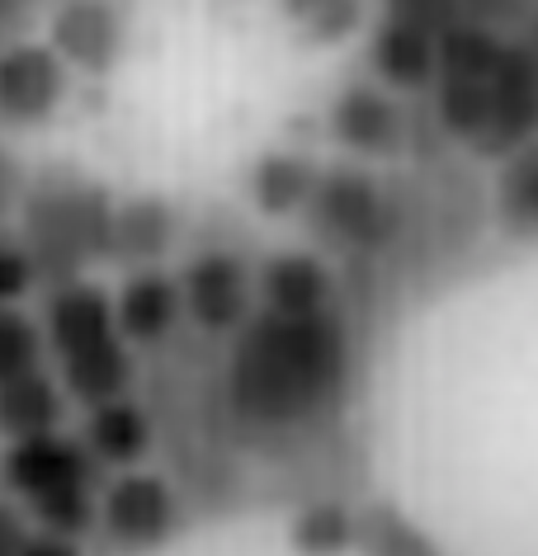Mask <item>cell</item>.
I'll use <instances>...</instances> for the list:
<instances>
[{
    "label": "cell",
    "mask_w": 538,
    "mask_h": 556,
    "mask_svg": "<svg viewBox=\"0 0 538 556\" xmlns=\"http://www.w3.org/2000/svg\"><path fill=\"white\" fill-rule=\"evenodd\" d=\"M0 43H5V34H0Z\"/></svg>",
    "instance_id": "33"
},
{
    "label": "cell",
    "mask_w": 538,
    "mask_h": 556,
    "mask_svg": "<svg viewBox=\"0 0 538 556\" xmlns=\"http://www.w3.org/2000/svg\"><path fill=\"white\" fill-rule=\"evenodd\" d=\"M133 5L128 0H52L48 43L72 72L109 76L128 52Z\"/></svg>",
    "instance_id": "10"
},
{
    "label": "cell",
    "mask_w": 538,
    "mask_h": 556,
    "mask_svg": "<svg viewBox=\"0 0 538 556\" xmlns=\"http://www.w3.org/2000/svg\"><path fill=\"white\" fill-rule=\"evenodd\" d=\"M354 552L359 556H453L445 542H435L406 509L388 500L354 505Z\"/></svg>",
    "instance_id": "20"
},
{
    "label": "cell",
    "mask_w": 538,
    "mask_h": 556,
    "mask_svg": "<svg viewBox=\"0 0 538 556\" xmlns=\"http://www.w3.org/2000/svg\"><path fill=\"white\" fill-rule=\"evenodd\" d=\"M100 463L86 448V439H72L62 429L29 439H10L0 453V491L29 514L38 528L66 538L95 533V509H100Z\"/></svg>",
    "instance_id": "4"
},
{
    "label": "cell",
    "mask_w": 538,
    "mask_h": 556,
    "mask_svg": "<svg viewBox=\"0 0 538 556\" xmlns=\"http://www.w3.org/2000/svg\"><path fill=\"white\" fill-rule=\"evenodd\" d=\"M72 396L58 372L48 368H29L20 378L0 382V434L5 439H29V434H48V429L66 425Z\"/></svg>",
    "instance_id": "18"
},
{
    "label": "cell",
    "mask_w": 538,
    "mask_h": 556,
    "mask_svg": "<svg viewBox=\"0 0 538 556\" xmlns=\"http://www.w3.org/2000/svg\"><path fill=\"white\" fill-rule=\"evenodd\" d=\"M72 86V66L52 43L10 38L0 43V123L5 128H43Z\"/></svg>",
    "instance_id": "11"
},
{
    "label": "cell",
    "mask_w": 538,
    "mask_h": 556,
    "mask_svg": "<svg viewBox=\"0 0 538 556\" xmlns=\"http://www.w3.org/2000/svg\"><path fill=\"white\" fill-rule=\"evenodd\" d=\"M354 312L279 316L255 307L217 364V443L260 457H302L340 420L354 392Z\"/></svg>",
    "instance_id": "1"
},
{
    "label": "cell",
    "mask_w": 538,
    "mask_h": 556,
    "mask_svg": "<svg viewBox=\"0 0 538 556\" xmlns=\"http://www.w3.org/2000/svg\"><path fill=\"white\" fill-rule=\"evenodd\" d=\"M43 336L48 354L58 358V378L76 406H100L137 387V358L118 330L114 298L90 278L48 288Z\"/></svg>",
    "instance_id": "3"
},
{
    "label": "cell",
    "mask_w": 538,
    "mask_h": 556,
    "mask_svg": "<svg viewBox=\"0 0 538 556\" xmlns=\"http://www.w3.org/2000/svg\"><path fill=\"white\" fill-rule=\"evenodd\" d=\"M515 38H520V43H524V48H529L534 58H538V5L529 10V20H524V29H520Z\"/></svg>",
    "instance_id": "31"
},
{
    "label": "cell",
    "mask_w": 538,
    "mask_h": 556,
    "mask_svg": "<svg viewBox=\"0 0 538 556\" xmlns=\"http://www.w3.org/2000/svg\"><path fill=\"white\" fill-rule=\"evenodd\" d=\"M86 448L95 453L100 467L128 471L151 453L157 443V415L142 401H133V392L109 396L100 406H86V429H80Z\"/></svg>",
    "instance_id": "16"
},
{
    "label": "cell",
    "mask_w": 538,
    "mask_h": 556,
    "mask_svg": "<svg viewBox=\"0 0 538 556\" xmlns=\"http://www.w3.org/2000/svg\"><path fill=\"white\" fill-rule=\"evenodd\" d=\"M383 15L406 20V24H416V29H430L439 38L449 24L463 20V0H383Z\"/></svg>",
    "instance_id": "24"
},
{
    "label": "cell",
    "mask_w": 538,
    "mask_h": 556,
    "mask_svg": "<svg viewBox=\"0 0 538 556\" xmlns=\"http://www.w3.org/2000/svg\"><path fill=\"white\" fill-rule=\"evenodd\" d=\"M255 302L279 316H308L340 302V269L322 250H274L255 264Z\"/></svg>",
    "instance_id": "12"
},
{
    "label": "cell",
    "mask_w": 538,
    "mask_h": 556,
    "mask_svg": "<svg viewBox=\"0 0 538 556\" xmlns=\"http://www.w3.org/2000/svg\"><path fill=\"white\" fill-rule=\"evenodd\" d=\"M326 137L354 161H397L406 156L411 104L383 80H350L326 109Z\"/></svg>",
    "instance_id": "9"
},
{
    "label": "cell",
    "mask_w": 538,
    "mask_h": 556,
    "mask_svg": "<svg viewBox=\"0 0 538 556\" xmlns=\"http://www.w3.org/2000/svg\"><path fill=\"white\" fill-rule=\"evenodd\" d=\"M312 5H316V0H279V10H284V15H288V20H293V24H298L302 15H308V10H312Z\"/></svg>",
    "instance_id": "32"
},
{
    "label": "cell",
    "mask_w": 538,
    "mask_h": 556,
    "mask_svg": "<svg viewBox=\"0 0 538 556\" xmlns=\"http://www.w3.org/2000/svg\"><path fill=\"white\" fill-rule=\"evenodd\" d=\"M316 175H322V161L302 147H270L251 161V175H246V199L260 217H298L308 207Z\"/></svg>",
    "instance_id": "17"
},
{
    "label": "cell",
    "mask_w": 538,
    "mask_h": 556,
    "mask_svg": "<svg viewBox=\"0 0 538 556\" xmlns=\"http://www.w3.org/2000/svg\"><path fill=\"white\" fill-rule=\"evenodd\" d=\"M185 236V217L165 193H137L114 203V227H109V264L118 269H147L161 264Z\"/></svg>",
    "instance_id": "14"
},
{
    "label": "cell",
    "mask_w": 538,
    "mask_h": 556,
    "mask_svg": "<svg viewBox=\"0 0 538 556\" xmlns=\"http://www.w3.org/2000/svg\"><path fill=\"white\" fill-rule=\"evenodd\" d=\"M439 66V38L430 29H416L406 20L383 15L368 34V76L397 90L402 100H421L435 86Z\"/></svg>",
    "instance_id": "15"
},
{
    "label": "cell",
    "mask_w": 538,
    "mask_h": 556,
    "mask_svg": "<svg viewBox=\"0 0 538 556\" xmlns=\"http://www.w3.org/2000/svg\"><path fill=\"white\" fill-rule=\"evenodd\" d=\"M179 293H185V326L209 340H232L260 307L255 264L232 241L199 245L179 269Z\"/></svg>",
    "instance_id": "7"
},
{
    "label": "cell",
    "mask_w": 538,
    "mask_h": 556,
    "mask_svg": "<svg viewBox=\"0 0 538 556\" xmlns=\"http://www.w3.org/2000/svg\"><path fill=\"white\" fill-rule=\"evenodd\" d=\"M298 217L326 260L374 264L397 236V189L364 161H330Z\"/></svg>",
    "instance_id": "5"
},
{
    "label": "cell",
    "mask_w": 538,
    "mask_h": 556,
    "mask_svg": "<svg viewBox=\"0 0 538 556\" xmlns=\"http://www.w3.org/2000/svg\"><path fill=\"white\" fill-rule=\"evenodd\" d=\"M15 556H86L80 538H66V533H52V528H29L20 538Z\"/></svg>",
    "instance_id": "27"
},
{
    "label": "cell",
    "mask_w": 538,
    "mask_h": 556,
    "mask_svg": "<svg viewBox=\"0 0 538 556\" xmlns=\"http://www.w3.org/2000/svg\"><path fill=\"white\" fill-rule=\"evenodd\" d=\"M538 0H463V20L487 24L496 34H520Z\"/></svg>",
    "instance_id": "26"
},
{
    "label": "cell",
    "mask_w": 538,
    "mask_h": 556,
    "mask_svg": "<svg viewBox=\"0 0 538 556\" xmlns=\"http://www.w3.org/2000/svg\"><path fill=\"white\" fill-rule=\"evenodd\" d=\"M38 10H43V0H0V34L20 38L24 29H34Z\"/></svg>",
    "instance_id": "29"
},
{
    "label": "cell",
    "mask_w": 538,
    "mask_h": 556,
    "mask_svg": "<svg viewBox=\"0 0 538 556\" xmlns=\"http://www.w3.org/2000/svg\"><path fill=\"white\" fill-rule=\"evenodd\" d=\"M491 217L510 241H538V137L501 161L491 185Z\"/></svg>",
    "instance_id": "19"
},
{
    "label": "cell",
    "mask_w": 538,
    "mask_h": 556,
    "mask_svg": "<svg viewBox=\"0 0 538 556\" xmlns=\"http://www.w3.org/2000/svg\"><path fill=\"white\" fill-rule=\"evenodd\" d=\"M20 193H24V170H20L15 151H10V147H0V222H5L10 213H15Z\"/></svg>",
    "instance_id": "28"
},
{
    "label": "cell",
    "mask_w": 538,
    "mask_h": 556,
    "mask_svg": "<svg viewBox=\"0 0 538 556\" xmlns=\"http://www.w3.org/2000/svg\"><path fill=\"white\" fill-rule=\"evenodd\" d=\"M48 358V336L29 312H20V302L0 307V382L20 378L29 368H43Z\"/></svg>",
    "instance_id": "22"
},
{
    "label": "cell",
    "mask_w": 538,
    "mask_h": 556,
    "mask_svg": "<svg viewBox=\"0 0 538 556\" xmlns=\"http://www.w3.org/2000/svg\"><path fill=\"white\" fill-rule=\"evenodd\" d=\"M189 500L179 481L161 471L128 467L114 481L100 485V509H95V538L109 556H151L185 533Z\"/></svg>",
    "instance_id": "6"
},
{
    "label": "cell",
    "mask_w": 538,
    "mask_h": 556,
    "mask_svg": "<svg viewBox=\"0 0 538 556\" xmlns=\"http://www.w3.org/2000/svg\"><path fill=\"white\" fill-rule=\"evenodd\" d=\"M534 137H538V58L510 34L487 66V128H481L473 156L505 161L510 151H520Z\"/></svg>",
    "instance_id": "8"
},
{
    "label": "cell",
    "mask_w": 538,
    "mask_h": 556,
    "mask_svg": "<svg viewBox=\"0 0 538 556\" xmlns=\"http://www.w3.org/2000/svg\"><path fill=\"white\" fill-rule=\"evenodd\" d=\"M20 236L29 250L34 274L43 288L86 278L95 264H109V227H114V193L100 179L52 165L24 185L20 203Z\"/></svg>",
    "instance_id": "2"
},
{
    "label": "cell",
    "mask_w": 538,
    "mask_h": 556,
    "mask_svg": "<svg viewBox=\"0 0 538 556\" xmlns=\"http://www.w3.org/2000/svg\"><path fill=\"white\" fill-rule=\"evenodd\" d=\"M293 556H345L354 552V505L345 495H308L288 519Z\"/></svg>",
    "instance_id": "21"
},
{
    "label": "cell",
    "mask_w": 538,
    "mask_h": 556,
    "mask_svg": "<svg viewBox=\"0 0 538 556\" xmlns=\"http://www.w3.org/2000/svg\"><path fill=\"white\" fill-rule=\"evenodd\" d=\"M34 288H38V274H34L29 250L20 241H10V236H0V307L24 302Z\"/></svg>",
    "instance_id": "25"
},
{
    "label": "cell",
    "mask_w": 538,
    "mask_h": 556,
    "mask_svg": "<svg viewBox=\"0 0 538 556\" xmlns=\"http://www.w3.org/2000/svg\"><path fill=\"white\" fill-rule=\"evenodd\" d=\"M359 24H364V0H316L308 15L298 20V34L316 48H330L354 38Z\"/></svg>",
    "instance_id": "23"
},
{
    "label": "cell",
    "mask_w": 538,
    "mask_h": 556,
    "mask_svg": "<svg viewBox=\"0 0 538 556\" xmlns=\"http://www.w3.org/2000/svg\"><path fill=\"white\" fill-rule=\"evenodd\" d=\"M24 533H29V523H24V509L15 505V500H0V556H15Z\"/></svg>",
    "instance_id": "30"
},
{
    "label": "cell",
    "mask_w": 538,
    "mask_h": 556,
    "mask_svg": "<svg viewBox=\"0 0 538 556\" xmlns=\"http://www.w3.org/2000/svg\"><path fill=\"white\" fill-rule=\"evenodd\" d=\"M114 316L123 340L137 350H161L165 340L179 336L185 326V293H179V274L147 264V269H128L123 288L114 293Z\"/></svg>",
    "instance_id": "13"
}]
</instances>
